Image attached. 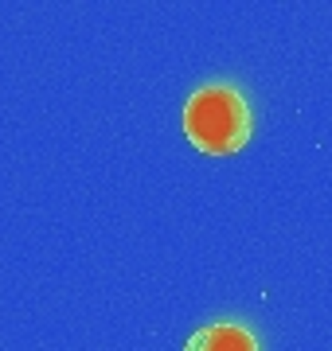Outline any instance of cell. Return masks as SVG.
Segmentation results:
<instances>
[{"instance_id":"6da1fadb","label":"cell","mask_w":332,"mask_h":351,"mask_svg":"<svg viewBox=\"0 0 332 351\" xmlns=\"http://www.w3.org/2000/svg\"><path fill=\"white\" fill-rule=\"evenodd\" d=\"M254 117L230 82H207L184 106V133L207 156H230L250 141Z\"/></svg>"},{"instance_id":"7a4b0ae2","label":"cell","mask_w":332,"mask_h":351,"mask_svg":"<svg viewBox=\"0 0 332 351\" xmlns=\"http://www.w3.org/2000/svg\"><path fill=\"white\" fill-rule=\"evenodd\" d=\"M184 351H258V339L246 324H235V320H219V324L200 328Z\"/></svg>"}]
</instances>
